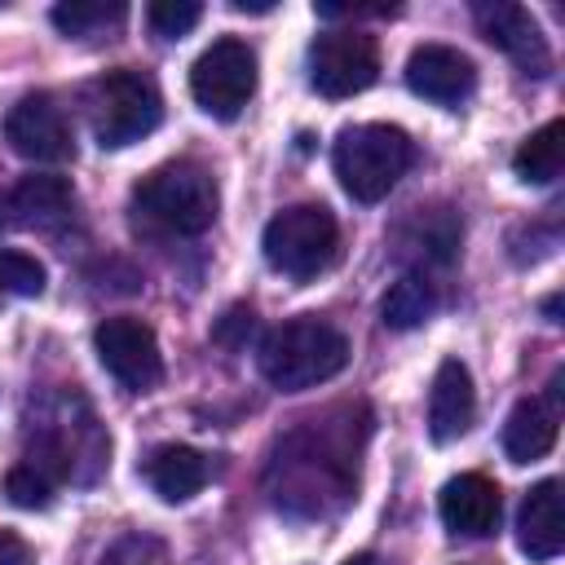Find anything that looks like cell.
<instances>
[{"mask_svg":"<svg viewBox=\"0 0 565 565\" xmlns=\"http://www.w3.org/2000/svg\"><path fill=\"white\" fill-rule=\"evenodd\" d=\"M163 119V97L154 88L150 75L119 66L106 71L93 88H88V124L102 150H124L141 137H150Z\"/></svg>","mask_w":565,"mask_h":565,"instance_id":"obj_4","label":"cell"},{"mask_svg":"<svg viewBox=\"0 0 565 565\" xmlns=\"http://www.w3.org/2000/svg\"><path fill=\"white\" fill-rule=\"evenodd\" d=\"M44 265L26 252H9L0 247V291H13V296H40L44 291Z\"/></svg>","mask_w":565,"mask_h":565,"instance_id":"obj_21","label":"cell"},{"mask_svg":"<svg viewBox=\"0 0 565 565\" xmlns=\"http://www.w3.org/2000/svg\"><path fill=\"white\" fill-rule=\"evenodd\" d=\"M212 468L207 455H199L194 446H159L146 463V481L163 503H185L207 486Z\"/></svg>","mask_w":565,"mask_h":565,"instance_id":"obj_15","label":"cell"},{"mask_svg":"<svg viewBox=\"0 0 565 565\" xmlns=\"http://www.w3.org/2000/svg\"><path fill=\"white\" fill-rule=\"evenodd\" d=\"M4 141L13 154H22L31 163H62L75 150L71 124L49 93H31L4 115Z\"/></svg>","mask_w":565,"mask_h":565,"instance_id":"obj_9","label":"cell"},{"mask_svg":"<svg viewBox=\"0 0 565 565\" xmlns=\"http://www.w3.org/2000/svg\"><path fill=\"white\" fill-rule=\"evenodd\" d=\"M344 565H384V561H380V556H371V552H362V556H349Z\"/></svg>","mask_w":565,"mask_h":565,"instance_id":"obj_25","label":"cell"},{"mask_svg":"<svg viewBox=\"0 0 565 565\" xmlns=\"http://www.w3.org/2000/svg\"><path fill=\"white\" fill-rule=\"evenodd\" d=\"M565 168V119H547L543 128H534L516 154H512V172L525 181V185H547L556 181Z\"/></svg>","mask_w":565,"mask_h":565,"instance_id":"obj_17","label":"cell"},{"mask_svg":"<svg viewBox=\"0 0 565 565\" xmlns=\"http://www.w3.org/2000/svg\"><path fill=\"white\" fill-rule=\"evenodd\" d=\"M132 203H137V212H146L154 225H163L172 234H203L216 221L221 190L203 163L177 159V163L146 172L132 190Z\"/></svg>","mask_w":565,"mask_h":565,"instance_id":"obj_3","label":"cell"},{"mask_svg":"<svg viewBox=\"0 0 565 565\" xmlns=\"http://www.w3.org/2000/svg\"><path fill=\"white\" fill-rule=\"evenodd\" d=\"M331 163L349 199L380 203L411 168V137L393 124H353L335 137Z\"/></svg>","mask_w":565,"mask_h":565,"instance_id":"obj_2","label":"cell"},{"mask_svg":"<svg viewBox=\"0 0 565 565\" xmlns=\"http://www.w3.org/2000/svg\"><path fill=\"white\" fill-rule=\"evenodd\" d=\"M516 543L530 561H552L565 547V508H561V481L530 486L521 516H516Z\"/></svg>","mask_w":565,"mask_h":565,"instance_id":"obj_14","label":"cell"},{"mask_svg":"<svg viewBox=\"0 0 565 565\" xmlns=\"http://www.w3.org/2000/svg\"><path fill=\"white\" fill-rule=\"evenodd\" d=\"M380 75V49L366 31L335 26L309 44V84L322 97H353Z\"/></svg>","mask_w":565,"mask_h":565,"instance_id":"obj_7","label":"cell"},{"mask_svg":"<svg viewBox=\"0 0 565 565\" xmlns=\"http://www.w3.org/2000/svg\"><path fill=\"white\" fill-rule=\"evenodd\" d=\"M93 349L97 362L132 393L154 388L163 380V358H159V340L150 331V322L132 318V313H115L106 322H97L93 331Z\"/></svg>","mask_w":565,"mask_h":565,"instance_id":"obj_8","label":"cell"},{"mask_svg":"<svg viewBox=\"0 0 565 565\" xmlns=\"http://www.w3.org/2000/svg\"><path fill=\"white\" fill-rule=\"evenodd\" d=\"M556 446V411L543 397H521L503 419V455L512 463H534Z\"/></svg>","mask_w":565,"mask_h":565,"instance_id":"obj_16","label":"cell"},{"mask_svg":"<svg viewBox=\"0 0 565 565\" xmlns=\"http://www.w3.org/2000/svg\"><path fill=\"white\" fill-rule=\"evenodd\" d=\"M406 88L437 106H459L477 88V66L468 53L450 44H419L406 57Z\"/></svg>","mask_w":565,"mask_h":565,"instance_id":"obj_11","label":"cell"},{"mask_svg":"<svg viewBox=\"0 0 565 565\" xmlns=\"http://www.w3.org/2000/svg\"><path fill=\"white\" fill-rule=\"evenodd\" d=\"M0 565H35V552L13 530H0Z\"/></svg>","mask_w":565,"mask_h":565,"instance_id":"obj_24","label":"cell"},{"mask_svg":"<svg viewBox=\"0 0 565 565\" xmlns=\"http://www.w3.org/2000/svg\"><path fill=\"white\" fill-rule=\"evenodd\" d=\"M433 309H437V291H433V282H428L424 274H402V278L384 291V300H380V318H384V327H393V331L424 327V322L433 318Z\"/></svg>","mask_w":565,"mask_h":565,"instance_id":"obj_18","label":"cell"},{"mask_svg":"<svg viewBox=\"0 0 565 565\" xmlns=\"http://www.w3.org/2000/svg\"><path fill=\"white\" fill-rule=\"evenodd\" d=\"M256 93V53L225 35L212 40L194 66H190V97L199 102V110H207L212 119H234Z\"/></svg>","mask_w":565,"mask_h":565,"instance_id":"obj_6","label":"cell"},{"mask_svg":"<svg viewBox=\"0 0 565 565\" xmlns=\"http://www.w3.org/2000/svg\"><path fill=\"white\" fill-rule=\"evenodd\" d=\"M269 269L287 278H313L322 274L340 252V225L322 203H291L269 216L260 234Z\"/></svg>","mask_w":565,"mask_h":565,"instance_id":"obj_5","label":"cell"},{"mask_svg":"<svg viewBox=\"0 0 565 565\" xmlns=\"http://www.w3.org/2000/svg\"><path fill=\"white\" fill-rule=\"evenodd\" d=\"M256 362H260V375L274 388L305 393V388H318V384H327L331 375L344 371L349 340L327 318L300 313V318H287L274 331H265V340L256 349Z\"/></svg>","mask_w":565,"mask_h":565,"instance_id":"obj_1","label":"cell"},{"mask_svg":"<svg viewBox=\"0 0 565 565\" xmlns=\"http://www.w3.org/2000/svg\"><path fill=\"white\" fill-rule=\"evenodd\" d=\"M472 415H477L472 375L459 358H446L433 375V388H428V437L446 446L472 428Z\"/></svg>","mask_w":565,"mask_h":565,"instance_id":"obj_13","label":"cell"},{"mask_svg":"<svg viewBox=\"0 0 565 565\" xmlns=\"http://www.w3.org/2000/svg\"><path fill=\"white\" fill-rule=\"evenodd\" d=\"M472 18H477L481 35L494 49H503L525 75H547L552 53H547V40H543L539 22L530 18V9L503 4V0H481V4H472Z\"/></svg>","mask_w":565,"mask_h":565,"instance_id":"obj_10","label":"cell"},{"mask_svg":"<svg viewBox=\"0 0 565 565\" xmlns=\"http://www.w3.org/2000/svg\"><path fill=\"white\" fill-rule=\"evenodd\" d=\"M124 4L119 0H62L53 4V26L62 35H102L110 26L124 22Z\"/></svg>","mask_w":565,"mask_h":565,"instance_id":"obj_20","label":"cell"},{"mask_svg":"<svg viewBox=\"0 0 565 565\" xmlns=\"http://www.w3.org/2000/svg\"><path fill=\"white\" fill-rule=\"evenodd\" d=\"M146 18H150L154 35H163V40H181V35H190V31L199 26L203 4H194V0H154V4L146 9Z\"/></svg>","mask_w":565,"mask_h":565,"instance_id":"obj_22","label":"cell"},{"mask_svg":"<svg viewBox=\"0 0 565 565\" xmlns=\"http://www.w3.org/2000/svg\"><path fill=\"white\" fill-rule=\"evenodd\" d=\"M9 203L22 221H53L71 207V181L57 177V172H31L13 185Z\"/></svg>","mask_w":565,"mask_h":565,"instance_id":"obj_19","label":"cell"},{"mask_svg":"<svg viewBox=\"0 0 565 565\" xmlns=\"http://www.w3.org/2000/svg\"><path fill=\"white\" fill-rule=\"evenodd\" d=\"M4 494H9V503H18V508H44V503L53 499V481H49L40 468L18 463V468H9V477H4Z\"/></svg>","mask_w":565,"mask_h":565,"instance_id":"obj_23","label":"cell"},{"mask_svg":"<svg viewBox=\"0 0 565 565\" xmlns=\"http://www.w3.org/2000/svg\"><path fill=\"white\" fill-rule=\"evenodd\" d=\"M437 512H441V525L450 534H463V539H486L494 534L499 516H503V494L490 477L481 472H459L441 486L437 494Z\"/></svg>","mask_w":565,"mask_h":565,"instance_id":"obj_12","label":"cell"}]
</instances>
